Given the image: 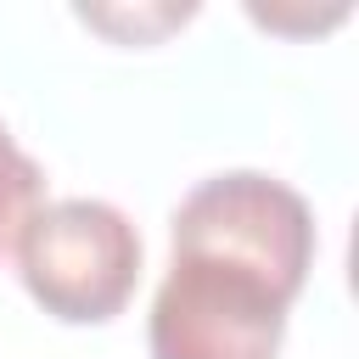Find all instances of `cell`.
<instances>
[{"label": "cell", "mask_w": 359, "mask_h": 359, "mask_svg": "<svg viewBox=\"0 0 359 359\" xmlns=\"http://www.w3.org/2000/svg\"><path fill=\"white\" fill-rule=\"evenodd\" d=\"M314 208L275 174L230 168L174 208L168 275L151 297V359H275L314 269Z\"/></svg>", "instance_id": "cell-1"}, {"label": "cell", "mask_w": 359, "mask_h": 359, "mask_svg": "<svg viewBox=\"0 0 359 359\" xmlns=\"http://www.w3.org/2000/svg\"><path fill=\"white\" fill-rule=\"evenodd\" d=\"M11 252L28 297L62 325H107L140 286V230L101 196L39 202Z\"/></svg>", "instance_id": "cell-2"}, {"label": "cell", "mask_w": 359, "mask_h": 359, "mask_svg": "<svg viewBox=\"0 0 359 359\" xmlns=\"http://www.w3.org/2000/svg\"><path fill=\"white\" fill-rule=\"evenodd\" d=\"M45 202V168L11 140V129L0 123V258L17 247V230L34 219V208Z\"/></svg>", "instance_id": "cell-3"}]
</instances>
